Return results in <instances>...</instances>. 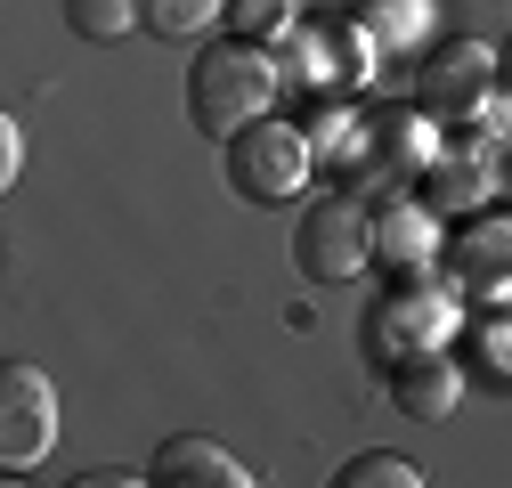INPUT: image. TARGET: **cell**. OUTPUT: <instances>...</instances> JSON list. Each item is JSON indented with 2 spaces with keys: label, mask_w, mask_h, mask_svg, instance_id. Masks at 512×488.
I'll return each mask as SVG.
<instances>
[{
  "label": "cell",
  "mask_w": 512,
  "mask_h": 488,
  "mask_svg": "<svg viewBox=\"0 0 512 488\" xmlns=\"http://www.w3.org/2000/svg\"><path fill=\"white\" fill-rule=\"evenodd\" d=\"M439 277L456 285L464 310H504L512 301V212H472V220L447 228Z\"/></svg>",
  "instance_id": "ba28073f"
},
{
  "label": "cell",
  "mask_w": 512,
  "mask_h": 488,
  "mask_svg": "<svg viewBox=\"0 0 512 488\" xmlns=\"http://www.w3.org/2000/svg\"><path fill=\"white\" fill-rule=\"evenodd\" d=\"M374 57H382V41L358 25V9H342V17H301L285 41H277V74H285V90H366L374 82Z\"/></svg>",
  "instance_id": "277c9868"
},
{
  "label": "cell",
  "mask_w": 512,
  "mask_h": 488,
  "mask_svg": "<svg viewBox=\"0 0 512 488\" xmlns=\"http://www.w3.org/2000/svg\"><path fill=\"white\" fill-rule=\"evenodd\" d=\"M309 171H317V147H309L301 122L261 114V122H244V131L228 139V188L252 196V204H293V196H309Z\"/></svg>",
  "instance_id": "8992f818"
},
{
  "label": "cell",
  "mask_w": 512,
  "mask_h": 488,
  "mask_svg": "<svg viewBox=\"0 0 512 488\" xmlns=\"http://www.w3.org/2000/svg\"><path fill=\"white\" fill-rule=\"evenodd\" d=\"M423 106H431L439 122H456V131H472V139L512 131V98H504V82H496V49H488V41H439V49H431V90H423Z\"/></svg>",
  "instance_id": "5b68a950"
},
{
  "label": "cell",
  "mask_w": 512,
  "mask_h": 488,
  "mask_svg": "<svg viewBox=\"0 0 512 488\" xmlns=\"http://www.w3.org/2000/svg\"><path fill=\"white\" fill-rule=\"evenodd\" d=\"M415 196L439 212V220H472L496 204V139H456V147H439L431 171L415 179Z\"/></svg>",
  "instance_id": "30bf717a"
},
{
  "label": "cell",
  "mask_w": 512,
  "mask_h": 488,
  "mask_svg": "<svg viewBox=\"0 0 512 488\" xmlns=\"http://www.w3.org/2000/svg\"><path fill=\"white\" fill-rule=\"evenodd\" d=\"M57 448V383L41 366H0V472L25 480Z\"/></svg>",
  "instance_id": "9c48e42d"
},
{
  "label": "cell",
  "mask_w": 512,
  "mask_h": 488,
  "mask_svg": "<svg viewBox=\"0 0 512 488\" xmlns=\"http://www.w3.org/2000/svg\"><path fill=\"white\" fill-rule=\"evenodd\" d=\"M147 480H163V488H244L252 472H244V464H236L220 440H196V432H179V440H163V448H155Z\"/></svg>",
  "instance_id": "4fadbf2b"
},
{
  "label": "cell",
  "mask_w": 512,
  "mask_h": 488,
  "mask_svg": "<svg viewBox=\"0 0 512 488\" xmlns=\"http://www.w3.org/2000/svg\"><path fill=\"white\" fill-rule=\"evenodd\" d=\"M334 480H342V488H423V464H415V456H391V448H366V456H350Z\"/></svg>",
  "instance_id": "ac0fdd59"
},
{
  "label": "cell",
  "mask_w": 512,
  "mask_h": 488,
  "mask_svg": "<svg viewBox=\"0 0 512 488\" xmlns=\"http://www.w3.org/2000/svg\"><path fill=\"white\" fill-rule=\"evenodd\" d=\"M374 261V220L358 196H309V212L293 220V269L309 285H350Z\"/></svg>",
  "instance_id": "52a82bcc"
},
{
  "label": "cell",
  "mask_w": 512,
  "mask_h": 488,
  "mask_svg": "<svg viewBox=\"0 0 512 488\" xmlns=\"http://www.w3.org/2000/svg\"><path fill=\"white\" fill-rule=\"evenodd\" d=\"M66 25L82 41H122L147 25V0H66Z\"/></svg>",
  "instance_id": "9a60e30c"
},
{
  "label": "cell",
  "mask_w": 512,
  "mask_h": 488,
  "mask_svg": "<svg viewBox=\"0 0 512 488\" xmlns=\"http://www.w3.org/2000/svg\"><path fill=\"white\" fill-rule=\"evenodd\" d=\"M350 9L382 49H431L439 33V0H350Z\"/></svg>",
  "instance_id": "5bb4252c"
},
{
  "label": "cell",
  "mask_w": 512,
  "mask_h": 488,
  "mask_svg": "<svg viewBox=\"0 0 512 488\" xmlns=\"http://www.w3.org/2000/svg\"><path fill=\"white\" fill-rule=\"evenodd\" d=\"M17 171H25V122H17V114H0V188H9Z\"/></svg>",
  "instance_id": "ffe728a7"
},
{
  "label": "cell",
  "mask_w": 512,
  "mask_h": 488,
  "mask_svg": "<svg viewBox=\"0 0 512 488\" xmlns=\"http://www.w3.org/2000/svg\"><path fill=\"white\" fill-rule=\"evenodd\" d=\"M439 212L423 196H391L374 204V269L382 277H431L439 269Z\"/></svg>",
  "instance_id": "8fae6325"
},
{
  "label": "cell",
  "mask_w": 512,
  "mask_h": 488,
  "mask_svg": "<svg viewBox=\"0 0 512 488\" xmlns=\"http://www.w3.org/2000/svg\"><path fill=\"white\" fill-rule=\"evenodd\" d=\"M431 155H439V114H431V106H374L358 155L342 163V171H350V196H358V204H366V196H374V204L407 196L415 179L431 171Z\"/></svg>",
  "instance_id": "7a4b0ae2"
},
{
  "label": "cell",
  "mask_w": 512,
  "mask_h": 488,
  "mask_svg": "<svg viewBox=\"0 0 512 488\" xmlns=\"http://www.w3.org/2000/svg\"><path fill=\"white\" fill-rule=\"evenodd\" d=\"M456 326H464V301H456V285L439 269L431 277H391L374 293V310H366V358L391 366L407 350H447Z\"/></svg>",
  "instance_id": "3957f363"
},
{
  "label": "cell",
  "mask_w": 512,
  "mask_h": 488,
  "mask_svg": "<svg viewBox=\"0 0 512 488\" xmlns=\"http://www.w3.org/2000/svg\"><path fill=\"white\" fill-rule=\"evenodd\" d=\"M293 25H301V0H228V33L261 41V49H277Z\"/></svg>",
  "instance_id": "2e32d148"
},
{
  "label": "cell",
  "mask_w": 512,
  "mask_h": 488,
  "mask_svg": "<svg viewBox=\"0 0 512 488\" xmlns=\"http://www.w3.org/2000/svg\"><path fill=\"white\" fill-rule=\"evenodd\" d=\"M382 383H391V407L415 415V423H439V415H456L464 399V366L447 358V350H407L382 366Z\"/></svg>",
  "instance_id": "7c38bea8"
},
{
  "label": "cell",
  "mask_w": 512,
  "mask_h": 488,
  "mask_svg": "<svg viewBox=\"0 0 512 488\" xmlns=\"http://www.w3.org/2000/svg\"><path fill=\"white\" fill-rule=\"evenodd\" d=\"M496 204L512 212V147H504V139H496Z\"/></svg>",
  "instance_id": "7402d4cb"
},
{
  "label": "cell",
  "mask_w": 512,
  "mask_h": 488,
  "mask_svg": "<svg viewBox=\"0 0 512 488\" xmlns=\"http://www.w3.org/2000/svg\"><path fill=\"white\" fill-rule=\"evenodd\" d=\"M496 82H504V98H512V41H504V57H496Z\"/></svg>",
  "instance_id": "603a6c76"
},
{
  "label": "cell",
  "mask_w": 512,
  "mask_h": 488,
  "mask_svg": "<svg viewBox=\"0 0 512 488\" xmlns=\"http://www.w3.org/2000/svg\"><path fill=\"white\" fill-rule=\"evenodd\" d=\"M285 74H277V49L244 41V33H220L196 49V66H187V114H196L204 139H236L244 122H261L277 106Z\"/></svg>",
  "instance_id": "6da1fadb"
},
{
  "label": "cell",
  "mask_w": 512,
  "mask_h": 488,
  "mask_svg": "<svg viewBox=\"0 0 512 488\" xmlns=\"http://www.w3.org/2000/svg\"><path fill=\"white\" fill-rule=\"evenodd\" d=\"M131 480H147V472H122V464H98V472H82V488H131Z\"/></svg>",
  "instance_id": "44dd1931"
},
{
  "label": "cell",
  "mask_w": 512,
  "mask_h": 488,
  "mask_svg": "<svg viewBox=\"0 0 512 488\" xmlns=\"http://www.w3.org/2000/svg\"><path fill=\"white\" fill-rule=\"evenodd\" d=\"M220 17H228V0H147V33L155 41H196Z\"/></svg>",
  "instance_id": "e0dca14e"
},
{
  "label": "cell",
  "mask_w": 512,
  "mask_h": 488,
  "mask_svg": "<svg viewBox=\"0 0 512 488\" xmlns=\"http://www.w3.org/2000/svg\"><path fill=\"white\" fill-rule=\"evenodd\" d=\"M464 342H472V358H480V375H512V301L504 310H472V326H464Z\"/></svg>",
  "instance_id": "d6986e66"
}]
</instances>
